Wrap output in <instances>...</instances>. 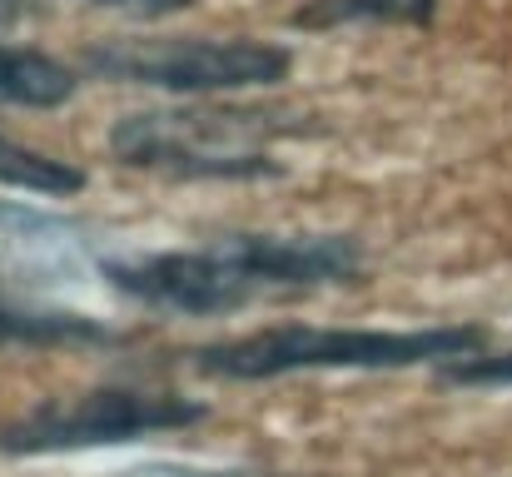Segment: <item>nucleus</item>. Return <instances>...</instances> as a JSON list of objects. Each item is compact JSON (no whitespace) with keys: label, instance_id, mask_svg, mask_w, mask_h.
I'll return each mask as SVG.
<instances>
[{"label":"nucleus","instance_id":"f257e3e1","mask_svg":"<svg viewBox=\"0 0 512 477\" xmlns=\"http://www.w3.org/2000/svg\"><path fill=\"white\" fill-rule=\"evenodd\" d=\"M363 249L348 234H224L170 254H105L100 279L160 314L219 318L269 294L348 284Z\"/></svg>","mask_w":512,"mask_h":477},{"label":"nucleus","instance_id":"f03ea898","mask_svg":"<svg viewBox=\"0 0 512 477\" xmlns=\"http://www.w3.org/2000/svg\"><path fill=\"white\" fill-rule=\"evenodd\" d=\"M488 348L483 323H443V328H314V323H279L244 338L194 348V368L224 383H264L284 373H388V368H423L453 363Z\"/></svg>","mask_w":512,"mask_h":477},{"label":"nucleus","instance_id":"7ed1b4c3","mask_svg":"<svg viewBox=\"0 0 512 477\" xmlns=\"http://www.w3.org/2000/svg\"><path fill=\"white\" fill-rule=\"evenodd\" d=\"M289 130L294 125L279 110L174 105L120 115L110 125V155L170 179H274L284 164L269 159V140Z\"/></svg>","mask_w":512,"mask_h":477},{"label":"nucleus","instance_id":"20e7f679","mask_svg":"<svg viewBox=\"0 0 512 477\" xmlns=\"http://www.w3.org/2000/svg\"><path fill=\"white\" fill-rule=\"evenodd\" d=\"M85 70L110 85L204 100L279 85L294 70V50L254 35H115L85 50Z\"/></svg>","mask_w":512,"mask_h":477},{"label":"nucleus","instance_id":"39448f33","mask_svg":"<svg viewBox=\"0 0 512 477\" xmlns=\"http://www.w3.org/2000/svg\"><path fill=\"white\" fill-rule=\"evenodd\" d=\"M209 408L184 393L155 388H90L70 398H45L30 413L0 423L5 458H40V453H80V448H115L140 443L150 433H179L204 423Z\"/></svg>","mask_w":512,"mask_h":477},{"label":"nucleus","instance_id":"423d86ee","mask_svg":"<svg viewBox=\"0 0 512 477\" xmlns=\"http://www.w3.org/2000/svg\"><path fill=\"white\" fill-rule=\"evenodd\" d=\"M105 249L90 224L0 199V284L10 289H50L80 274H100Z\"/></svg>","mask_w":512,"mask_h":477},{"label":"nucleus","instance_id":"0eeeda50","mask_svg":"<svg viewBox=\"0 0 512 477\" xmlns=\"http://www.w3.org/2000/svg\"><path fill=\"white\" fill-rule=\"evenodd\" d=\"M115 333L100 318L35 304L25 289L0 284V348H100Z\"/></svg>","mask_w":512,"mask_h":477},{"label":"nucleus","instance_id":"6e6552de","mask_svg":"<svg viewBox=\"0 0 512 477\" xmlns=\"http://www.w3.org/2000/svg\"><path fill=\"white\" fill-rule=\"evenodd\" d=\"M80 90L75 70L60 65L45 50H25V45H0V105H20V110H60L70 95Z\"/></svg>","mask_w":512,"mask_h":477},{"label":"nucleus","instance_id":"1a4fd4ad","mask_svg":"<svg viewBox=\"0 0 512 477\" xmlns=\"http://www.w3.org/2000/svg\"><path fill=\"white\" fill-rule=\"evenodd\" d=\"M438 0H304L294 30H343V25H428Z\"/></svg>","mask_w":512,"mask_h":477},{"label":"nucleus","instance_id":"9d476101","mask_svg":"<svg viewBox=\"0 0 512 477\" xmlns=\"http://www.w3.org/2000/svg\"><path fill=\"white\" fill-rule=\"evenodd\" d=\"M0 184L5 189H30V194H45V199H70V194L85 189V169L0 135Z\"/></svg>","mask_w":512,"mask_h":477},{"label":"nucleus","instance_id":"9b49d317","mask_svg":"<svg viewBox=\"0 0 512 477\" xmlns=\"http://www.w3.org/2000/svg\"><path fill=\"white\" fill-rule=\"evenodd\" d=\"M443 383H458V388H508L512 383V353H468V358H453L438 368Z\"/></svg>","mask_w":512,"mask_h":477},{"label":"nucleus","instance_id":"f8f14e48","mask_svg":"<svg viewBox=\"0 0 512 477\" xmlns=\"http://www.w3.org/2000/svg\"><path fill=\"white\" fill-rule=\"evenodd\" d=\"M90 5H105V10H125V15L155 20V15H174V10H184L189 0H90Z\"/></svg>","mask_w":512,"mask_h":477},{"label":"nucleus","instance_id":"ddd939ff","mask_svg":"<svg viewBox=\"0 0 512 477\" xmlns=\"http://www.w3.org/2000/svg\"><path fill=\"white\" fill-rule=\"evenodd\" d=\"M130 477H264V473H204V468H140Z\"/></svg>","mask_w":512,"mask_h":477},{"label":"nucleus","instance_id":"4468645a","mask_svg":"<svg viewBox=\"0 0 512 477\" xmlns=\"http://www.w3.org/2000/svg\"><path fill=\"white\" fill-rule=\"evenodd\" d=\"M20 20H25V5H20V0H0V35L15 30Z\"/></svg>","mask_w":512,"mask_h":477}]
</instances>
